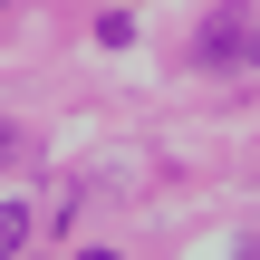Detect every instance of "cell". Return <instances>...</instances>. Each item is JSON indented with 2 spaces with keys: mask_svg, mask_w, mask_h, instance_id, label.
Masks as SVG:
<instances>
[{
  "mask_svg": "<svg viewBox=\"0 0 260 260\" xmlns=\"http://www.w3.org/2000/svg\"><path fill=\"white\" fill-rule=\"evenodd\" d=\"M19 241H29V212H19V203H0V251H19Z\"/></svg>",
  "mask_w": 260,
  "mask_h": 260,
  "instance_id": "6da1fadb",
  "label": "cell"
},
{
  "mask_svg": "<svg viewBox=\"0 0 260 260\" xmlns=\"http://www.w3.org/2000/svg\"><path fill=\"white\" fill-rule=\"evenodd\" d=\"M19 154H29V135H19V125L0 116V164H19Z\"/></svg>",
  "mask_w": 260,
  "mask_h": 260,
  "instance_id": "7a4b0ae2",
  "label": "cell"
},
{
  "mask_svg": "<svg viewBox=\"0 0 260 260\" xmlns=\"http://www.w3.org/2000/svg\"><path fill=\"white\" fill-rule=\"evenodd\" d=\"M241 48H251V58H260V29H251V39H241Z\"/></svg>",
  "mask_w": 260,
  "mask_h": 260,
  "instance_id": "3957f363",
  "label": "cell"
}]
</instances>
